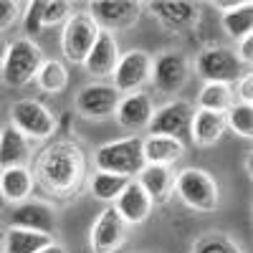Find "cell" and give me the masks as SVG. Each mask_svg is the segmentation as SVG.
<instances>
[{"label": "cell", "mask_w": 253, "mask_h": 253, "mask_svg": "<svg viewBox=\"0 0 253 253\" xmlns=\"http://www.w3.org/2000/svg\"><path fill=\"white\" fill-rule=\"evenodd\" d=\"M74 5L66 0H43V28H53V26H63L71 18Z\"/></svg>", "instance_id": "cell-32"}, {"label": "cell", "mask_w": 253, "mask_h": 253, "mask_svg": "<svg viewBox=\"0 0 253 253\" xmlns=\"http://www.w3.org/2000/svg\"><path fill=\"white\" fill-rule=\"evenodd\" d=\"M193 253H241V248L225 233H208L195 241Z\"/></svg>", "instance_id": "cell-30"}, {"label": "cell", "mask_w": 253, "mask_h": 253, "mask_svg": "<svg viewBox=\"0 0 253 253\" xmlns=\"http://www.w3.org/2000/svg\"><path fill=\"white\" fill-rule=\"evenodd\" d=\"M233 94L238 96V101H241V104H253V76H251V74H248V76H243V79L236 84Z\"/></svg>", "instance_id": "cell-34"}, {"label": "cell", "mask_w": 253, "mask_h": 253, "mask_svg": "<svg viewBox=\"0 0 253 253\" xmlns=\"http://www.w3.org/2000/svg\"><path fill=\"white\" fill-rule=\"evenodd\" d=\"M155 114V101L147 91H134V94H124L117 104V122L122 129H129V132H142L150 126Z\"/></svg>", "instance_id": "cell-14"}, {"label": "cell", "mask_w": 253, "mask_h": 253, "mask_svg": "<svg viewBox=\"0 0 253 253\" xmlns=\"http://www.w3.org/2000/svg\"><path fill=\"white\" fill-rule=\"evenodd\" d=\"M36 86L43 94H61L69 86V69L58 58H43L36 74Z\"/></svg>", "instance_id": "cell-25"}, {"label": "cell", "mask_w": 253, "mask_h": 253, "mask_svg": "<svg viewBox=\"0 0 253 253\" xmlns=\"http://www.w3.org/2000/svg\"><path fill=\"white\" fill-rule=\"evenodd\" d=\"M190 79V61L182 51H165L152 63V84L160 94H180Z\"/></svg>", "instance_id": "cell-11"}, {"label": "cell", "mask_w": 253, "mask_h": 253, "mask_svg": "<svg viewBox=\"0 0 253 253\" xmlns=\"http://www.w3.org/2000/svg\"><path fill=\"white\" fill-rule=\"evenodd\" d=\"M94 162H96V170L101 172H112L126 180H134L144 167L142 137H124V139H114V142L96 147Z\"/></svg>", "instance_id": "cell-3"}, {"label": "cell", "mask_w": 253, "mask_h": 253, "mask_svg": "<svg viewBox=\"0 0 253 253\" xmlns=\"http://www.w3.org/2000/svg\"><path fill=\"white\" fill-rule=\"evenodd\" d=\"M43 63V51L33 38H15L8 43L3 63H0V79L10 89H23L31 81H36V74Z\"/></svg>", "instance_id": "cell-2"}, {"label": "cell", "mask_w": 253, "mask_h": 253, "mask_svg": "<svg viewBox=\"0 0 253 253\" xmlns=\"http://www.w3.org/2000/svg\"><path fill=\"white\" fill-rule=\"evenodd\" d=\"M36 177L28 167H8L0 170V198L8 203H26L33 195Z\"/></svg>", "instance_id": "cell-22"}, {"label": "cell", "mask_w": 253, "mask_h": 253, "mask_svg": "<svg viewBox=\"0 0 253 253\" xmlns=\"http://www.w3.org/2000/svg\"><path fill=\"white\" fill-rule=\"evenodd\" d=\"M126 241V223L119 218L114 208H104L96 215L91 233H89V246L91 253H117Z\"/></svg>", "instance_id": "cell-13"}, {"label": "cell", "mask_w": 253, "mask_h": 253, "mask_svg": "<svg viewBox=\"0 0 253 253\" xmlns=\"http://www.w3.org/2000/svg\"><path fill=\"white\" fill-rule=\"evenodd\" d=\"M236 56H238V58L246 63V66L251 69V63H253V38H243V41H238Z\"/></svg>", "instance_id": "cell-35"}, {"label": "cell", "mask_w": 253, "mask_h": 253, "mask_svg": "<svg viewBox=\"0 0 253 253\" xmlns=\"http://www.w3.org/2000/svg\"><path fill=\"white\" fill-rule=\"evenodd\" d=\"M220 28L225 31V36L243 41L251 38L253 33V3L251 0H241L236 3V8H230L220 15Z\"/></svg>", "instance_id": "cell-24"}, {"label": "cell", "mask_w": 253, "mask_h": 253, "mask_svg": "<svg viewBox=\"0 0 253 253\" xmlns=\"http://www.w3.org/2000/svg\"><path fill=\"white\" fill-rule=\"evenodd\" d=\"M20 23H23L26 38L28 36H38L41 31H43V0H31V3H23Z\"/></svg>", "instance_id": "cell-31"}, {"label": "cell", "mask_w": 253, "mask_h": 253, "mask_svg": "<svg viewBox=\"0 0 253 253\" xmlns=\"http://www.w3.org/2000/svg\"><path fill=\"white\" fill-rule=\"evenodd\" d=\"M152 53H147L142 48H132L119 56V63L112 74L114 84L112 86L119 91V94H134V91H142L147 84L152 79Z\"/></svg>", "instance_id": "cell-8"}, {"label": "cell", "mask_w": 253, "mask_h": 253, "mask_svg": "<svg viewBox=\"0 0 253 253\" xmlns=\"http://www.w3.org/2000/svg\"><path fill=\"white\" fill-rule=\"evenodd\" d=\"M119 41H117V33H109V31H99L94 46L86 56V61L81 63L86 69L89 76H96V79H107L114 74L117 63H119Z\"/></svg>", "instance_id": "cell-15"}, {"label": "cell", "mask_w": 253, "mask_h": 253, "mask_svg": "<svg viewBox=\"0 0 253 253\" xmlns=\"http://www.w3.org/2000/svg\"><path fill=\"white\" fill-rule=\"evenodd\" d=\"M198 76L205 84H228L233 86L238 84L243 76L251 74V69L236 56L233 48H225V46H208L198 53Z\"/></svg>", "instance_id": "cell-5"}, {"label": "cell", "mask_w": 253, "mask_h": 253, "mask_svg": "<svg viewBox=\"0 0 253 253\" xmlns=\"http://www.w3.org/2000/svg\"><path fill=\"white\" fill-rule=\"evenodd\" d=\"M193 104L185 99H172L162 104L160 109H155L152 122L147 126V134H162V137H175L185 139L190 137V119H193Z\"/></svg>", "instance_id": "cell-12"}, {"label": "cell", "mask_w": 253, "mask_h": 253, "mask_svg": "<svg viewBox=\"0 0 253 253\" xmlns=\"http://www.w3.org/2000/svg\"><path fill=\"white\" fill-rule=\"evenodd\" d=\"M0 253H3V251H0Z\"/></svg>", "instance_id": "cell-38"}, {"label": "cell", "mask_w": 253, "mask_h": 253, "mask_svg": "<svg viewBox=\"0 0 253 253\" xmlns=\"http://www.w3.org/2000/svg\"><path fill=\"white\" fill-rule=\"evenodd\" d=\"M10 124L31 142H46L56 134V114L38 99H18L10 104Z\"/></svg>", "instance_id": "cell-6"}, {"label": "cell", "mask_w": 253, "mask_h": 253, "mask_svg": "<svg viewBox=\"0 0 253 253\" xmlns=\"http://www.w3.org/2000/svg\"><path fill=\"white\" fill-rule=\"evenodd\" d=\"M126 177L122 175H112V172H101L96 170L91 177H89V190H91V195L101 203H114L119 195H122V190L126 187Z\"/></svg>", "instance_id": "cell-28"}, {"label": "cell", "mask_w": 253, "mask_h": 253, "mask_svg": "<svg viewBox=\"0 0 253 253\" xmlns=\"http://www.w3.org/2000/svg\"><path fill=\"white\" fill-rule=\"evenodd\" d=\"M142 157L144 165H160L170 167L177 160L185 157V142L175 137H162V134H147L142 139Z\"/></svg>", "instance_id": "cell-19"}, {"label": "cell", "mask_w": 253, "mask_h": 253, "mask_svg": "<svg viewBox=\"0 0 253 253\" xmlns=\"http://www.w3.org/2000/svg\"><path fill=\"white\" fill-rule=\"evenodd\" d=\"M175 190L180 200L198 210V213H213L220 205V187L213 175L200 170V167H185L175 175Z\"/></svg>", "instance_id": "cell-4"}, {"label": "cell", "mask_w": 253, "mask_h": 253, "mask_svg": "<svg viewBox=\"0 0 253 253\" xmlns=\"http://www.w3.org/2000/svg\"><path fill=\"white\" fill-rule=\"evenodd\" d=\"M38 253H69V251H66V248H63L61 243H53V241H51V243H48L46 248H41Z\"/></svg>", "instance_id": "cell-36"}, {"label": "cell", "mask_w": 253, "mask_h": 253, "mask_svg": "<svg viewBox=\"0 0 253 253\" xmlns=\"http://www.w3.org/2000/svg\"><path fill=\"white\" fill-rule=\"evenodd\" d=\"M13 228L33 230L41 236H53L56 233V213L53 208L41 203V200H26L15 205L13 210Z\"/></svg>", "instance_id": "cell-16"}, {"label": "cell", "mask_w": 253, "mask_h": 253, "mask_svg": "<svg viewBox=\"0 0 253 253\" xmlns=\"http://www.w3.org/2000/svg\"><path fill=\"white\" fill-rule=\"evenodd\" d=\"M223 117H225V129H230L236 137H241V139L253 137V104L236 101Z\"/></svg>", "instance_id": "cell-29"}, {"label": "cell", "mask_w": 253, "mask_h": 253, "mask_svg": "<svg viewBox=\"0 0 253 253\" xmlns=\"http://www.w3.org/2000/svg\"><path fill=\"white\" fill-rule=\"evenodd\" d=\"M112 208L117 210L119 218H122L126 225H139V223H144L147 218H150L155 203H152L150 195H147L144 190L139 187L137 180H129V182H126V187L122 190V195L114 200Z\"/></svg>", "instance_id": "cell-17"}, {"label": "cell", "mask_w": 253, "mask_h": 253, "mask_svg": "<svg viewBox=\"0 0 253 253\" xmlns=\"http://www.w3.org/2000/svg\"><path fill=\"white\" fill-rule=\"evenodd\" d=\"M31 160V139H26L13 124L0 126V170L26 167Z\"/></svg>", "instance_id": "cell-20"}, {"label": "cell", "mask_w": 253, "mask_h": 253, "mask_svg": "<svg viewBox=\"0 0 253 253\" xmlns=\"http://www.w3.org/2000/svg\"><path fill=\"white\" fill-rule=\"evenodd\" d=\"M122 94L112 86V84H104V81H91L86 86H81L76 94V112L84 119H109L117 112V104H119Z\"/></svg>", "instance_id": "cell-10"}, {"label": "cell", "mask_w": 253, "mask_h": 253, "mask_svg": "<svg viewBox=\"0 0 253 253\" xmlns=\"http://www.w3.org/2000/svg\"><path fill=\"white\" fill-rule=\"evenodd\" d=\"M144 3H134V0H96V3H89V15L91 20L99 26V31H124L134 26L139 15H142Z\"/></svg>", "instance_id": "cell-9"}, {"label": "cell", "mask_w": 253, "mask_h": 253, "mask_svg": "<svg viewBox=\"0 0 253 253\" xmlns=\"http://www.w3.org/2000/svg\"><path fill=\"white\" fill-rule=\"evenodd\" d=\"M147 8L155 13V18L162 23V28L175 31V33L193 28L200 20V10H203L198 3H190V0H177V3H147Z\"/></svg>", "instance_id": "cell-18"}, {"label": "cell", "mask_w": 253, "mask_h": 253, "mask_svg": "<svg viewBox=\"0 0 253 253\" xmlns=\"http://www.w3.org/2000/svg\"><path fill=\"white\" fill-rule=\"evenodd\" d=\"M99 36V26L91 20L86 10H76L71 18L63 23L61 31V51L71 63H84Z\"/></svg>", "instance_id": "cell-7"}, {"label": "cell", "mask_w": 253, "mask_h": 253, "mask_svg": "<svg viewBox=\"0 0 253 253\" xmlns=\"http://www.w3.org/2000/svg\"><path fill=\"white\" fill-rule=\"evenodd\" d=\"M38 185L53 198H74L86 177V155L71 139H56L36 160Z\"/></svg>", "instance_id": "cell-1"}, {"label": "cell", "mask_w": 253, "mask_h": 253, "mask_svg": "<svg viewBox=\"0 0 253 253\" xmlns=\"http://www.w3.org/2000/svg\"><path fill=\"white\" fill-rule=\"evenodd\" d=\"M225 134V117L215 112L195 109L190 119V139L195 147H210Z\"/></svg>", "instance_id": "cell-23"}, {"label": "cell", "mask_w": 253, "mask_h": 253, "mask_svg": "<svg viewBox=\"0 0 253 253\" xmlns=\"http://www.w3.org/2000/svg\"><path fill=\"white\" fill-rule=\"evenodd\" d=\"M5 253H38L41 248H46L51 243V236H41L33 230H23V228H8L5 230Z\"/></svg>", "instance_id": "cell-27"}, {"label": "cell", "mask_w": 253, "mask_h": 253, "mask_svg": "<svg viewBox=\"0 0 253 253\" xmlns=\"http://www.w3.org/2000/svg\"><path fill=\"white\" fill-rule=\"evenodd\" d=\"M139 187L150 195L152 203H167L175 190V175L170 167H160V165H144L142 172L137 175Z\"/></svg>", "instance_id": "cell-21"}, {"label": "cell", "mask_w": 253, "mask_h": 253, "mask_svg": "<svg viewBox=\"0 0 253 253\" xmlns=\"http://www.w3.org/2000/svg\"><path fill=\"white\" fill-rule=\"evenodd\" d=\"M20 15H23V3H15V0H0V33L10 31Z\"/></svg>", "instance_id": "cell-33"}, {"label": "cell", "mask_w": 253, "mask_h": 253, "mask_svg": "<svg viewBox=\"0 0 253 253\" xmlns=\"http://www.w3.org/2000/svg\"><path fill=\"white\" fill-rule=\"evenodd\" d=\"M233 104H236V94H233V86H228V84H203V89L198 94V109H205V112L225 114Z\"/></svg>", "instance_id": "cell-26"}, {"label": "cell", "mask_w": 253, "mask_h": 253, "mask_svg": "<svg viewBox=\"0 0 253 253\" xmlns=\"http://www.w3.org/2000/svg\"><path fill=\"white\" fill-rule=\"evenodd\" d=\"M5 48H8V43L3 38H0V63H3V56H5Z\"/></svg>", "instance_id": "cell-37"}]
</instances>
